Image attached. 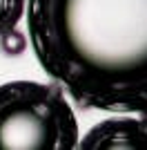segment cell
Wrapping results in <instances>:
<instances>
[{"instance_id": "obj_2", "label": "cell", "mask_w": 147, "mask_h": 150, "mask_svg": "<svg viewBox=\"0 0 147 150\" xmlns=\"http://www.w3.org/2000/svg\"><path fill=\"white\" fill-rule=\"evenodd\" d=\"M78 121L58 83L0 85V150H71Z\"/></svg>"}, {"instance_id": "obj_1", "label": "cell", "mask_w": 147, "mask_h": 150, "mask_svg": "<svg viewBox=\"0 0 147 150\" xmlns=\"http://www.w3.org/2000/svg\"><path fill=\"white\" fill-rule=\"evenodd\" d=\"M40 67L83 110H147V0H27Z\"/></svg>"}, {"instance_id": "obj_3", "label": "cell", "mask_w": 147, "mask_h": 150, "mask_svg": "<svg viewBox=\"0 0 147 150\" xmlns=\"http://www.w3.org/2000/svg\"><path fill=\"white\" fill-rule=\"evenodd\" d=\"M80 150H147V123L138 117H114L94 125L83 139Z\"/></svg>"}, {"instance_id": "obj_6", "label": "cell", "mask_w": 147, "mask_h": 150, "mask_svg": "<svg viewBox=\"0 0 147 150\" xmlns=\"http://www.w3.org/2000/svg\"><path fill=\"white\" fill-rule=\"evenodd\" d=\"M138 117H141V119H143V121H145V123H147V110H143V112H138Z\"/></svg>"}, {"instance_id": "obj_5", "label": "cell", "mask_w": 147, "mask_h": 150, "mask_svg": "<svg viewBox=\"0 0 147 150\" xmlns=\"http://www.w3.org/2000/svg\"><path fill=\"white\" fill-rule=\"evenodd\" d=\"M24 50H27V36H24L22 31H18L16 27L0 34V52L5 56L16 58L20 54H24Z\"/></svg>"}, {"instance_id": "obj_4", "label": "cell", "mask_w": 147, "mask_h": 150, "mask_svg": "<svg viewBox=\"0 0 147 150\" xmlns=\"http://www.w3.org/2000/svg\"><path fill=\"white\" fill-rule=\"evenodd\" d=\"M27 0H0V34L13 29L24 16Z\"/></svg>"}]
</instances>
